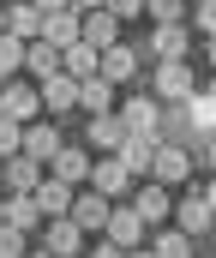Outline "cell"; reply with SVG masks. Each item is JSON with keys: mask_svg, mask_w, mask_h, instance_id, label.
<instances>
[{"mask_svg": "<svg viewBox=\"0 0 216 258\" xmlns=\"http://www.w3.org/2000/svg\"><path fill=\"white\" fill-rule=\"evenodd\" d=\"M132 180H138V174L120 162V150H96V168H90V186H96V192L126 198V192H132Z\"/></svg>", "mask_w": 216, "mask_h": 258, "instance_id": "obj_1", "label": "cell"}, {"mask_svg": "<svg viewBox=\"0 0 216 258\" xmlns=\"http://www.w3.org/2000/svg\"><path fill=\"white\" fill-rule=\"evenodd\" d=\"M150 84H156V96H162V102H186V96H198V84H192V66H186V60H156Z\"/></svg>", "mask_w": 216, "mask_h": 258, "instance_id": "obj_2", "label": "cell"}, {"mask_svg": "<svg viewBox=\"0 0 216 258\" xmlns=\"http://www.w3.org/2000/svg\"><path fill=\"white\" fill-rule=\"evenodd\" d=\"M42 174H48V162H42V156L12 150V156H6V174H0V186H6V192H36V186H42Z\"/></svg>", "mask_w": 216, "mask_h": 258, "instance_id": "obj_3", "label": "cell"}, {"mask_svg": "<svg viewBox=\"0 0 216 258\" xmlns=\"http://www.w3.org/2000/svg\"><path fill=\"white\" fill-rule=\"evenodd\" d=\"M108 216H114V198L96 192V186H90V192L78 186V198H72V222H78L84 234H102V228H108Z\"/></svg>", "mask_w": 216, "mask_h": 258, "instance_id": "obj_4", "label": "cell"}, {"mask_svg": "<svg viewBox=\"0 0 216 258\" xmlns=\"http://www.w3.org/2000/svg\"><path fill=\"white\" fill-rule=\"evenodd\" d=\"M150 54H156V60H186V54H192V30H186V18L156 24V30H150Z\"/></svg>", "mask_w": 216, "mask_h": 258, "instance_id": "obj_5", "label": "cell"}, {"mask_svg": "<svg viewBox=\"0 0 216 258\" xmlns=\"http://www.w3.org/2000/svg\"><path fill=\"white\" fill-rule=\"evenodd\" d=\"M144 228H150V222H144L138 204H120V198H114V216H108V228H102V234H114L126 252H138V246H144Z\"/></svg>", "mask_w": 216, "mask_h": 258, "instance_id": "obj_6", "label": "cell"}, {"mask_svg": "<svg viewBox=\"0 0 216 258\" xmlns=\"http://www.w3.org/2000/svg\"><path fill=\"white\" fill-rule=\"evenodd\" d=\"M126 120H120V108H102V114H90V126H84V138H90V150H120L126 144Z\"/></svg>", "mask_w": 216, "mask_h": 258, "instance_id": "obj_7", "label": "cell"}, {"mask_svg": "<svg viewBox=\"0 0 216 258\" xmlns=\"http://www.w3.org/2000/svg\"><path fill=\"white\" fill-rule=\"evenodd\" d=\"M78 246H84V228H78L72 216H48V222H42V252L66 258V252H78Z\"/></svg>", "mask_w": 216, "mask_h": 258, "instance_id": "obj_8", "label": "cell"}, {"mask_svg": "<svg viewBox=\"0 0 216 258\" xmlns=\"http://www.w3.org/2000/svg\"><path fill=\"white\" fill-rule=\"evenodd\" d=\"M120 24H126V18H120L114 6H90V12H84V42L114 48V42H120Z\"/></svg>", "mask_w": 216, "mask_h": 258, "instance_id": "obj_9", "label": "cell"}, {"mask_svg": "<svg viewBox=\"0 0 216 258\" xmlns=\"http://www.w3.org/2000/svg\"><path fill=\"white\" fill-rule=\"evenodd\" d=\"M0 114L36 120L42 114V84H0Z\"/></svg>", "mask_w": 216, "mask_h": 258, "instance_id": "obj_10", "label": "cell"}, {"mask_svg": "<svg viewBox=\"0 0 216 258\" xmlns=\"http://www.w3.org/2000/svg\"><path fill=\"white\" fill-rule=\"evenodd\" d=\"M42 108H48V114H66V108H78V78H72L66 66L42 78Z\"/></svg>", "mask_w": 216, "mask_h": 258, "instance_id": "obj_11", "label": "cell"}, {"mask_svg": "<svg viewBox=\"0 0 216 258\" xmlns=\"http://www.w3.org/2000/svg\"><path fill=\"white\" fill-rule=\"evenodd\" d=\"M42 36H48L54 48H72V42L84 36V12H78V6H60V12H48V18H42Z\"/></svg>", "mask_w": 216, "mask_h": 258, "instance_id": "obj_12", "label": "cell"}, {"mask_svg": "<svg viewBox=\"0 0 216 258\" xmlns=\"http://www.w3.org/2000/svg\"><path fill=\"white\" fill-rule=\"evenodd\" d=\"M120 120L132 132H144V138H162V108H156L150 96H126V102H120Z\"/></svg>", "mask_w": 216, "mask_h": 258, "instance_id": "obj_13", "label": "cell"}, {"mask_svg": "<svg viewBox=\"0 0 216 258\" xmlns=\"http://www.w3.org/2000/svg\"><path fill=\"white\" fill-rule=\"evenodd\" d=\"M150 174H156L162 186H180V180L192 174V156H186L180 144H156V162H150Z\"/></svg>", "mask_w": 216, "mask_h": 258, "instance_id": "obj_14", "label": "cell"}, {"mask_svg": "<svg viewBox=\"0 0 216 258\" xmlns=\"http://www.w3.org/2000/svg\"><path fill=\"white\" fill-rule=\"evenodd\" d=\"M72 198H78V186L60 180V174L48 168V174H42V186H36V204H42L48 216H72Z\"/></svg>", "mask_w": 216, "mask_h": 258, "instance_id": "obj_15", "label": "cell"}, {"mask_svg": "<svg viewBox=\"0 0 216 258\" xmlns=\"http://www.w3.org/2000/svg\"><path fill=\"white\" fill-rule=\"evenodd\" d=\"M66 66V48H54L48 36H30V48H24V72L30 78H48V72H60Z\"/></svg>", "mask_w": 216, "mask_h": 258, "instance_id": "obj_16", "label": "cell"}, {"mask_svg": "<svg viewBox=\"0 0 216 258\" xmlns=\"http://www.w3.org/2000/svg\"><path fill=\"white\" fill-rule=\"evenodd\" d=\"M6 222H18L24 234H36V228L48 222V210L36 204V192H6Z\"/></svg>", "mask_w": 216, "mask_h": 258, "instance_id": "obj_17", "label": "cell"}, {"mask_svg": "<svg viewBox=\"0 0 216 258\" xmlns=\"http://www.w3.org/2000/svg\"><path fill=\"white\" fill-rule=\"evenodd\" d=\"M132 204L144 210V222H168V216H174V198H168V186H162V180L132 186Z\"/></svg>", "mask_w": 216, "mask_h": 258, "instance_id": "obj_18", "label": "cell"}, {"mask_svg": "<svg viewBox=\"0 0 216 258\" xmlns=\"http://www.w3.org/2000/svg\"><path fill=\"white\" fill-rule=\"evenodd\" d=\"M186 126H192V138H204V144L216 138V96H210V90L186 96Z\"/></svg>", "mask_w": 216, "mask_h": 258, "instance_id": "obj_19", "label": "cell"}, {"mask_svg": "<svg viewBox=\"0 0 216 258\" xmlns=\"http://www.w3.org/2000/svg\"><path fill=\"white\" fill-rule=\"evenodd\" d=\"M42 18H48V12H42L36 0H12V6H6V30H12V36H24V42H30V36H42Z\"/></svg>", "mask_w": 216, "mask_h": 258, "instance_id": "obj_20", "label": "cell"}, {"mask_svg": "<svg viewBox=\"0 0 216 258\" xmlns=\"http://www.w3.org/2000/svg\"><path fill=\"white\" fill-rule=\"evenodd\" d=\"M78 108H84V114H102V108H114V78H102V72L78 78Z\"/></svg>", "mask_w": 216, "mask_h": 258, "instance_id": "obj_21", "label": "cell"}, {"mask_svg": "<svg viewBox=\"0 0 216 258\" xmlns=\"http://www.w3.org/2000/svg\"><path fill=\"white\" fill-rule=\"evenodd\" d=\"M48 168H54L60 180H72V186H90V168H96V162H90V150H66V144H60Z\"/></svg>", "mask_w": 216, "mask_h": 258, "instance_id": "obj_22", "label": "cell"}, {"mask_svg": "<svg viewBox=\"0 0 216 258\" xmlns=\"http://www.w3.org/2000/svg\"><path fill=\"white\" fill-rule=\"evenodd\" d=\"M120 162L132 168V174H150V162H156V138H144V132H126V144H120Z\"/></svg>", "mask_w": 216, "mask_h": 258, "instance_id": "obj_23", "label": "cell"}, {"mask_svg": "<svg viewBox=\"0 0 216 258\" xmlns=\"http://www.w3.org/2000/svg\"><path fill=\"white\" fill-rule=\"evenodd\" d=\"M210 216H216V204H210L204 192H192L186 204H180V210H174V222H180L186 234H204V228H210Z\"/></svg>", "mask_w": 216, "mask_h": 258, "instance_id": "obj_24", "label": "cell"}, {"mask_svg": "<svg viewBox=\"0 0 216 258\" xmlns=\"http://www.w3.org/2000/svg\"><path fill=\"white\" fill-rule=\"evenodd\" d=\"M138 72V48H126V42H114V48H102V78H114V84H126Z\"/></svg>", "mask_w": 216, "mask_h": 258, "instance_id": "obj_25", "label": "cell"}, {"mask_svg": "<svg viewBox=\"0 0 216 258\" xmlns=\"http://www.w3.org/2000/svg\"><path fill=\"white\" fill-rule=\"evenodd\" d=\"M24 150H30V156H42V162H54V150H60V126L24 120Z\"/></svg>", "mask_w": 216, "mask_h": 258, "instance_id": "obj_26", "label": "cell"}, {"mask_svg": "<svg viewBox=\"0 0 216 258\" xmlns=\"http://www.w3.org/2000/svg\"><path fill=\"white\" fill-rule=\"evenodd\" d=\"M66 72H72V78H90V72H102V48L78 36V42L66 48Z\"/></svg>", "mask_w": 216, "mask_h": 258, "instance_id": "obj_27", "label": "cell"}, {"mask_svg": "<svg viewBox=\"0 0 216 258\" xmlns=\"http://www.w3.org/2000/svg\"><path fill=\"white\" fill-rule=\"evenodd\" d=\"M150 252H156V258H180V252H192V234L174 222V228H162V234L150 240Z\"/></svg>", "mask_w": 216, "mask_h": 258, "instance_id": "obj_28", "label": "cell"}, {"mask_svg": "<svg viewBox=\"0 0 216 258\" xmlns=\"http://www.w3.org/2000/svg\"><path fill=\"white\" fill-rule=\"evenodd\" d=\"M24 36H12V30H0V78H12V72H24Z\"/></svg>", "mask_w": 216, "mask_h": 258, "instance_id": "obj_29", "label": "cell"}, {"mask_svg": "<svg viewBox=\"0 0 216 258\" xmlns=\"http://www.w3.org/2000/svg\"><path fill=\"white\" fill-rule=\"evenodd\" d=\"M12 150H24V120L18 114H0V156H12Z\"/></svg>", "mask_w": 216, "mask_h": 258, "instance_id": "obj_30", "label": "cell"}, {"mask_svg": "<svg viewBox=\"0 0 216 258\" xmlns=\"http://www.w3.org/2000/svg\"><path fill=\"white\" fill-rule=\"evenodd\" d=\"M144 12L156 24H168V18H186V0H144Z\"/></svg>", "mask_w": 216, "mask_h": 258, "instance_id": "obj_31", "label": "cell"}, {"mask_svg": "<svg viewBox=\"0 0 216 258\" xmlns=\"http://www.w3.org/2000/svg\"><path fill=\"white\" fill-rule=\"evenodd\" d=\"M24 252V228L18 222H0V258H18Z\"/></svg>", "mask_w": 216, "mask_h": 258, "instance_id": "obj_32", "label": "cell"}, {"mask_svg": "<svg viewBox=\"0 0 216 258\" xmlns=\"http://www.w3.org/2000/svg\"><path fill=\"white\" fill-rule=\"evenodd\" d=\"M192 24H198L204 36H216V0H198V6H192Z\"/></svg>", "mask_w": 216, "mask_h": 258, "instance_id": "obj_33", "label": "cell"}, {"mask_svg": "<svg viewBox=\"0 0 216 258\" xmlns=\"http://www.w3.org/2000/svg\"><path fill=\"white\" fill-rule=\"evenodd\" d=\"M108 6H114L120 18H138V12H144V0H108Z\"/></svg>", "mask_w": 216, "mask_h": 258, "instance_id": "obj_34", "label": "cell"}, {"mask_svg": "<svg viewBox=\"0 0 216 258\" xmlns=\"http://www.w3.org/2000/svg\"><path fill=\"white\" fill-rule=\"evenodd\" d=\"M36 6H42V12H60V6H72V0H36Z\"/></svg>", "mask_w": 216, "mask_h": 258, "instance_id": "obj_35", "label": "cell"}, {"mask_svg": "<svg viewBox=\"0 0 216 258\" xmlns=\"http://www.w3.org/2000/svg\"><path fill=\"white\" fill-rule=\"evenodd\" d=\"M72 6H78V12H90V6H108V0H72Z\"/></svg>", "mask_w": 216, "mask_h": 258, "instance_id": "obj_36", "label": "cell"}, {"mask_svg": "<svg viewBox=\"0 0 216 258\" xmlns=\"http://www.w3.org/2000/svg\"><path fill=\"white\" fill-rule=\"evenodd\" d=\"M204 54H210V72H216V36H210V42H204Z\"/></svg>", "mask_w": 216, "mask_h": 258, "instance_id": "obj_37", "label": "cell"}, {"mask_svg": "<svg viewBox=\"0 0 216 258\" xmlns=\"http://www.w3.org/2000/svg\"><path fill=\"white\" fill-rule=\"evenodd\" d=\"M204 156H210V168H216V138H210V144H204Z\"/></svg>", "mask_w": 216, "mask_h": 258, "instance_id": "obj_38", "label": "cell"}, {"mask_svg": "<svg viewBox=\"0 0 216 258\" xmlns=\"http://www.w3.org/2000/svg\"><path fill=\"white\" fill-rule=\"evenodd\" d=\"M204 198H210V204H216V174H210V186H204Z\"/></svg>", "mask_w": 216, "mask_h": 258, "instance_id": "obj_39", "label": "cell"}, {"mask_svg": "<svg viewBox=\"0 0 216 258\" xmlns=\"http://www.w3.org/2000/svg\"><path fill=\"white\" fill-rule=\"evenodd\" d=\"M0 222H6V186H0Z\"/></svg>", "mask_w": 216, "mask_h": 258, "instance_id": "obj_40", "label": "cell"}, {"mask_svg": "<svg viewBox=\"0 0 216 258\" xmlns=\"http://www.w3.org/2000/svg\"><path fill=\"white\" fill-rule=\"evenodd\" d=\"M0 30H6V6H0Z\"/></svg>", "mask_w": 216, "mask_h": 258, "instance_id": "obj_41", "label": "cell"}, {"mask_svg": "<svg viewBox=\"0 0 216 258\" xmlns=\"http://www.w3.org/2000/svg\"><path fill=\"white\" fill-rule=\"evenodd\" d=\"M204 90H210V96H216V78H210V84H204Z\"/></svg>", "mask_w": 216, "mask_h": 258, "instance_id": "obj_42", "label": "cell"}]
</instances>
